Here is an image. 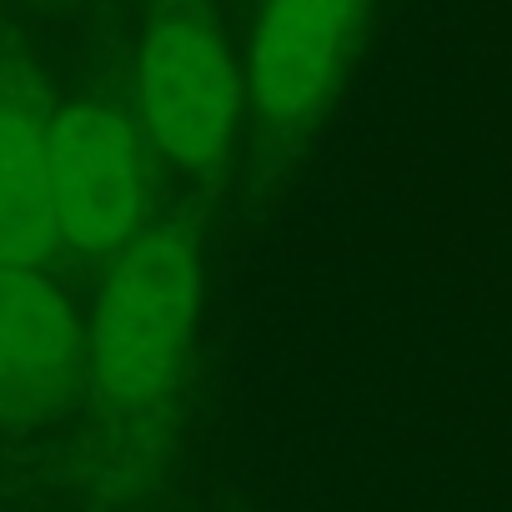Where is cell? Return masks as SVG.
<instances>
[{"mask_svg":"<svg viewBox=\"0 0 512 512\" xmlns=\"http://www.w3.org/2000/svg\"><path fill=\"white\" fill-rule=\"evenodd\" d=\"M201 312V267L176 226H146L106 256L86 362L101 397L121 412L156 407L191 347Z\"/></svg>","mask_w":512,"mask_h":512,"instance_id":"cell-1","label":"cell"},{"mask_svg":"<svg viewBox=\"0 0 512 512\" xmlns=\"http://www.w3.org/2000/svg\"><path fill=\"white\" fill-rule=\"evenodd\" d=\"M246 81L226 36L196 6H161L136 56V111L146 141L181 171L226 156L241 121Z\"/></svg>","mask_w":512,"mask_h":512,"instance_id":"cell-2","label":"cell"},{"mask_svg":"<svg viewBox=\"0 0 512 512\" xmlns=\"http://www.w3.org/2000/svg\"><path fill=\"white\" fill-rule=\"evenodd\" d=\"M46 181L61 246L111 256L141 231L146 156L136 126L106 101H76L46 121Z\"/></svg>","mask_w":512,"mask_h":512,"instance_id":"cell-3","label":"cell"},{"mask_svg":"<svg viewBox=\"0 0 512 512\" xmlns=\"http://www.w3.org/2000/svg\"><path fill=\"white\" fill-rule=\"evenodd\" d=\"M362 0H267L251 31L246 96L272 126L302 121L332 86Z\"/></svg>","mask_w":512,"mask_h":512,"instance_id":"cell-4","label":"cell"},{"mask_svg":"<svg viewBox=\"0 0 512 512\" xmlns=\"http://www.w3.org/2000/svg\"><path fill=\"white\" fill-rule=\"evenodd\" d=\"M71 302L41 267H0V397H46L81 362Z\"/></svg>","mask_w":512,"mask_h":512,"instance_id":"cell-5","label":"cell"},{"mask_svg":"<svg viewBox=\"0 0 512 512\" xmlns=\"http://www.w3.org/2000/svg\"><path fill=\"white\" fill-rule=\"evenodd\" d=\"M61 246L51 181H46V121L0 101V267H41Z\"/></svg>","mask_w":512,"mask_h":512,"instance_id":"cell-6","label":"cell"}]
</instances>
